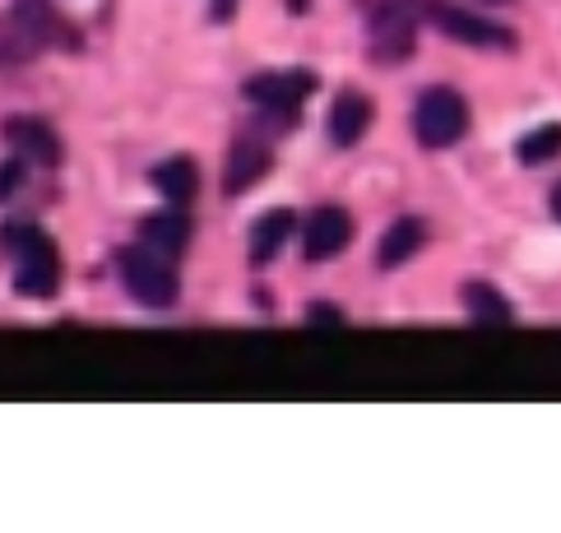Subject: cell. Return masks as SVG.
<instances>
[{
	"mask_svg": "<svg viewBox=\"0 0 561 533\" xmlns=\"http://www.w3.org/2000/svg\"><path fill=\"white\" fill-rule=\"evenodd\" d=\"M519 163L525 167H538V163H552V158L561 153V121H548V126H534L525 140L515 144Z\"/></svg>",
	"mask_w": 561,
	"mask_h": 533,
	"instance_id": "e0dca14e",
	"label": "cell"
},
{
	"mask_svg": "<svg viewBox=\"0 0 561 533\" xmlns=\"http://www.w3.org/2000/svg\"><path fill=\"white\" fill-rule=\"evenodd\" d=\"M353 242V213L344 205H320L311 219H307V232H302V255L311 265L320 260H334L339 251Z\"/></svg>",
	"mask_w": 561,
	"mask_h": 533,
	"instance_id": "ba28073f",
	"label": "cell"
},
{
	"mask_svg": "<svg viewBox=\"0 0 561 533\" xmlns=\"http://www.w3.org/2000/svg\"><path fill=\"white\" fill-rule=\"evenodd\" d=\"M0 246L14 255V292L33 302L56 298L61 288V255L56 242L37 223H5L0 228Z\"/></svg>",
	"mask_w": 561,
	"mask_h": 533,
	"instance_id": "6da1fadb",
	"label": "cell"
},
{
	"mask_svg": "<svg viewBox=\"0 0 561 533\" xmlns=\"http://www.w3.org/2000/svg\"><path fill=\"white\" fill-rule=\"evenodd\" d=\"M459 298H465V315L473 325H515V302L506 298V292H496L492 283H465L459 288Z\"/></svg>",
	"mask_w": 561,
	"mask_h": 533,
	"instance_id": "5bb4252c",
	"label": "cell"
},
{
	"mask_svg": "<svg viewBox=\"0 0 561 533\" xmlns=\"http://www.w3.org/2000/svg\"><path fill=\"white\" fill-rule=\"evenodd\" d=\"M483 5H506V0H483Z\"/></svg>",
	"mask_w": 561,
	"mask_h": 533,
	"instance_id": "603a6c76",
	"label": "cell"
},
{
	"mask_svg": "<svg viewBox=\"0 0 561 533\" xmlns=\"http://www.w3.org/2000/svg\"><path fill=\"white\" fill-rule=\"evenodd\" d=\"M423 14H427V24L436 33H446V37H455V43H465V47H515V33L492 24L488 14L446 5V0H427Z\"/></svg>",
	"mask_w": 561,
	"mask_h": 533,
	"instance_id": "5b68a950",
	"label": "cell"
},
{
	"mask_svg": "<svg viewBox=\"0 0 561 533\" xmlns=\"http://www.w3.org/2000/svg\"><path fill=\"white\" fill-rule=\"evenodd\" d=\"M270 172V149L260 140H237L224 163V195H247Z\"/></svg>",
	"mask_w": 561,
	"mask_h": 533,
	"instance_id": "7c38bea8",
	"label": "cell"
},
{
	"mask_svg": "<svg viewBox=\"0 0 561 533\" xmlns=\"http://www.w3.org/2000/svg\"><path fill=\"white\" fill-rule=\"evenodd\" d=\"M552 213L561 219V182H557V190H552Z\"/></svg>",
	"mask_w": 561,
	"mask_h": 533,
	"instance_id": "7402d4cb",
	"label": "cell"
},
{
	"mask_svg": "<svg viewBox=\"0 0 561 533\" xmlns=\"http://www.w3.org/2000/svg\"><path fill=\"white\" fill-rule=\"evenodd\" d=\"M5 140H10V149L19 158H28V163H37V167L61 163V140H56V130L47 121H37V116H10Z\"/></svg>",
	"mask_w": 561,
	"mask_h": 533,
	"instance_id": "9c48e42d",
	"label": "cell"
},
{
	"mask_svg": "<svg viewBox=\"0 0 561 533\" xmlns=\"http://www.w3.org/2000/svg\"><path fill=\"white\" fill-rule=\"evenodd\" d=\"M24 176H28V158H10V163H0V205L24 186Z\"/></svg>",
	"mask_w": 561,
	"mask_h": 533,
	"instance_id": "d6986e66",
	"label": "cell"
},
{
	"mask_svg": "<svg viewBox=\"0 0 561 533\" xmlns=\"http://www.w3.org/2000/svg\"><path fill=\"white\" fill-rule=\"evenodd\" d=\"M367 37H371V56L380 66H404L413 47H417V24L404 5H376L367 19Z\"/></svg>",
	"mask_w": 561,
	"mask_h": 533,
	"instance_id": "8992f818",
	"label": "cell"
},
{
	"mask_svg": "<svg viewBox=\"0 0 561 533\" xmlns=\"http://www.w3.org/2000/svg\"><path fill=\"white\" fill-rule=\"evenodd\" d=\"M367 130H371V97H363L357 89H344L330 107V140L339 149H353Z\"/></svg>",
	"mask_w": 561,
	"mask_h": 533,
	"instance_id": "8fae6325",
	"label": "cell"
},
{
	"mask_svg": "<svg viewBox=\"0 0 561 533\" xmlns=\"http://www.w3.org/2000/svg\"><path fill=\"white\" fill-rule=\"evenodd\" d=\"M33 51L37 47L14 24H0V61H24V56H33Z\"/></svg>",
	"mask_w": 561,
	"mask_h": 533,
	"instance_id": "ac0fdd59",
	"label": "cell"
},
{
	"mask_svg": "<svg viewBox=\"0 0 561 533\" xmlns=\"http://www.w3.org/2000/svg\"><path fill=\"white\" fill-rule=\"evenodd\" d=\"M427 242V223L423 219H394L386 228V236H380V246H376V265L380 269H399L404 260H413L417 251H423Z\"/></svg>",
	"mask_w": 561,
	"mask_h": 533,
	"instance_id": "4fadbf2b",
	"label": "cell"
},
{
	"mask_svg": "<svg viewBox=\"0 0 561 533\" xmlns=\"http://www.w3.org/2000/svg\"><path fill=\"white\" fill-rule=\"evenodd\" d=\"M469 130V103L459 97L455 89L436 84V89H423V97L413 103V135L423 149H450L465 140Z\"/></svg>",
	"mask_w": 561,
	"mask_h": 533,
	"instance_id": "277c9868",
	"label": "cell"
},
{
	"mask_svg": "<svg viewBox=\"0 0 561 533\" xmlns=\"http://www.w3.org/2000/svg\"><path fill=\"white\" fill-rule=\"evenodd\" d=\"M116 269H122L126 292L149 311H168L176 302V292H182V283H176V274L168 265V255H158L145 242L116 251Z\"/></svg>",
	"mask_w": 561,
	"mask_h": 533,
	"instance_id": "7a4b0ae2",
	"label": "cell"
},
{
	"mask_svg": "<svg viewBox=\"0 0 561 533\" xmlns=\"http://www.w3.org/2000/svg\"><path fill=\"white\" fill-rule=\"evenodd\" d=\"M311 93H316L311 70H270V74H255L242 84V97L270 116L274 130H293L297 107H302Z\"/></svg>",
	"mask_w": 561,
	"mask_h": 533,
	"instance_id": "3957f363",
	"label": "cell"
},
{
	"mask_svg": "<svg viewBox=\"0 0 561 533\" xmlns=\"http://www.w3.org/2000/svg\"><path fill=\"white\" fill-rule=\"evenodd\" d=\"M209 19H214V24H232V19H237V0H209Z\"/></svg>",
	"mask_w": 561,
	"mask_h": 533,
	"instance_id": "44dd1931",
	"label": "cell"
},
{
	"mask_svg": "<svg viewBox=\"0 0 561 533\" xmlns=\"http://www.w3.org/2000/svg\"><path fill=\"white\" fill-rule=\"evenodd\" d=\"M307 321H311V325H320V321H325V325H339V306H330V302H311V306H307Z\"/></svg>",
	"mask_w": 561,
	"mask_h": 533,
	"instance_id": "ffe728a7",
	"label": "cell"
},
{
	"mask_svg": "<svg viewBox=\"0 0 561 533\" xmlns=\"http://www.w3.org/2000/svg\"><path fill=\"white\" fill-rule=\"evenodd\" d=\"M149 182H153V190L163 195V200H172V205H191V200H195V190H199V167L191 163L186 153H176V158H163V163L149 172Z\"/></svg>",
	"mask_w": 561,
	"mask_h": 533,
	"instance_id": "9a60e30c",
	"label": "cell"
},
{
	"mask_svg": "<svg viewBox=\"0 0 561 533\" xmlns=\"http://www.w3.org/2000/svg\"><path fill=\"white\" fill-rule=\"evenodd\" d=\"M10 24L28 37L33 47H70L79 51L84 47V37L70 28V19L51 5V0H14L10 10Z\"/></svg>",
	"mask_w": 561,
	"mask_h": 533,
	"instance_id": "52a82bcc",
	"label": "cell"
},
{
	"mask_svg": "<svg viewBox=\"0 0 561 533\" xmlns=\"http://www.w3.org/2000/svg\"><path fill=\"white\" fill-rule=\"evenodd\" d=\"M293 232H297L293 209H270V213H260L255 228H251V265H270L274 255L288 246Z\"/></svg>",
	"mask_w": 561,
	"mask_h": 533,
	"instance_id": "2e32d148",
	"label": "cell"
},
{
	"mask_svg": "<svg viewBox=\"0 0 561 533\" xmlns=\"http://www.w3.org/2000/svg\"><path fill=\"white\" fill-rule=\"evenodd\" d=\"M139 242L153 246L158 255H182L191 246V219L182 213V205H172V209H158V213H145L139 219Z\"/></svg>",
	"mask_w": 561,
	"mask_h": 533,
	"instance_id": "30bf717a",
	"label": "cell"
}]
</instances>
